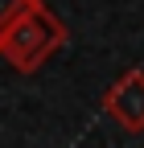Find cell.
Masks as SVG:
<instances>
[{
	"mask_svg": "<svg viewBox=\"0 0 144 148\" xmlns=\"http://www.w3.org/2000/svg\"><path fill=\"white\" fill-rule=\"evenodd\" d=\"M62 41H66V25L58 21V12L45 8V0H37L33 8H25L4 33H0V58L12 70L33 74Z\"/></svg>",
	"mask_w": 144,
	"mask_h": 148,
	"instance_id": "6da1fadb",
	"label": "cell"
},
{
	"mask_svg": "<svg viewBox=\"0 0 144 148\" xmlns=\"http://www.w3.org/2000/svg\"><path fill=\"white\" fill-rule=\"evenodd\" d=\"M103 111L123 132H144V70H128L103 95Z\"/></svg>",
	"mask_w": 144,
	"mask_h": 148,
	"instance_id": "7a4b0ae2",
	"label": "cell"
},
{
	"mask_svg": "<svg viewBox=\"0 0 144 148\" xmlns=\"http://www.w3.org/2000/svg\"><path fill=\"white\" fill-rule=\"evenodd\" d=\"M33 4H37V0H0V33H4L25 8H33Z\"/></svg>",
	"mask_w": 144,
	"mask_h": 148,
	"instance_id": "3957f363",
	"label": "cell"
}]
</instances>
